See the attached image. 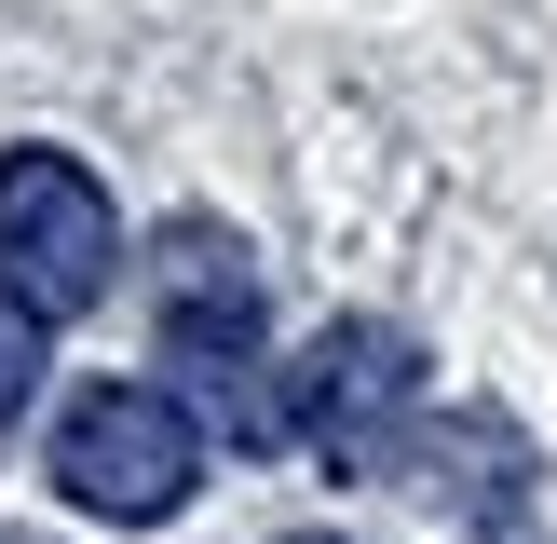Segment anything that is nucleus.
<instances>
[{
    "instance_id": "1",
    "label": "nucleus",
    "mask_w": 557,
    "mask_h": 544,
    "mask_svg": "<svg viewBox=\"0 0 557 544\" xmlns=\"http://www.w3.org/2000/svg\"><path fill=\"white\" fill-rule=\"evenodd\" d=\"M54 490H69L82 517H109V531L177 517L190 490H205V422H190V395H163V381H82L69 422H54Z\"/></svg>"
},
{
    "instance_id": "2",
    "label": "nucleus",
    "mask_w": 557,
    "mask_h": 544,
    "mask_svg": "<svg viewBox=\"0 0 557 544\" xmlns=\"http://www.w3.org/2000/svg\"><path fill=\"white\" fill-rule=\"evenodd\" d=\"M109 272H123V218H109L96 163H69V150H0V286L54 326V313H96Z\"/></svg>"
},
{
    "instance_id": "3",
    "label": "nucleus",
    "mask_w": 557,
    "mask_h": 544,
    "mask_svg": "<svg viewBox=\"0 0 557 544\" xmlns=\"http://www.w3.org/2000/svg\"><path fill=\"white\" fill-rule=\"evenodd\" d=\"M408 408H422V341L381 326V313H341V326L286 368V435H313L326 462H381Z\"/></svg>"
},
{
    "instance_id": "4",
    "label": "nucleus",
    "mask_w": 557,
    "mask_h": 544,
    "mask_svg": "<svg viewBox=\"0 0 557 544\" xmlns=\"http://www.w3.org/2000/svg\"><path fill=\"white\" fill-rule=\"evenodd\" d=\"M163 341H177V368H259V313H272V286H259V259H245L218 218H177L163 232Z\"/></svg>"
},
{
    "instance_id": "5",
    "label": "nucleus",
    "mask_w": 557,
    "mask_h": 544,
    "mask_svg": "<svg viewBox=\"0 0 557 544\" xmlns=\"http://www.w3.org/2000/svg\"><path fill=\"white\" fill-rule=\"evenodd\" d=\"M27 395H41V313H27V299L0 286V435L27 422Z\"/></svg>"
},
{
    "instance_id": "6",
    "label": "nucleus",
    "mask_w": 557,
    "mask_h": 544,
    "mask_svg": "<svg viewBox=\"0 0 557 544\" xmlns=\"http://www.w3.org/2000/svg\"><path fill=\"white\" fill-rule=\"evenodd\" d=\"M286 544H341V531H286Z\"/></svg>"
}]
</instances>
